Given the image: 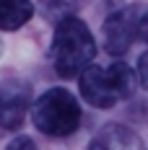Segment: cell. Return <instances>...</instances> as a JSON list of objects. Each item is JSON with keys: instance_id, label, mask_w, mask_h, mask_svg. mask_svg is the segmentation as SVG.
Segmentation results:
<instances>
[{"instance_id": "1", "label": "cell", "mask_w": 148, "mask_h": 150, "mask_svg": "<svg viewBox=\"0 0 148 150\" xmlns=\"http://www.w3.org/2000/svg\"><path fill=\"white\" fill-rule=\"evenodd\" d=\"M49 54L52 67L60 78L81 75V70H86L89 62L96 57V42L86 21H81L78 16H62L55 26Z\"/></svg>"}, {"instance_id": "2", "label": "cell", "mask_w": 148, "mask_h": 150, "mask_svg": "<svg viewBox=\"0 0 148 150\" xmlns=\"http://www.w3.org/2000/svg\"><path fill=\"white\" fill-rule=\"evenodd\" d=\"M78 88L83 101L94 109H112L114 104L135 93V73L125 62H112L107 67L91 65L78 75Z\"/></svg>"}, {"instance_id": "3", "label": "cell", "mask_w": 148, "mask_h": 150, "mask_svg": "<svg viewBox=\"0 0 148 150\" xmlns=\"http://www.w3.org/2000/svg\"><path fill=\"white\" fill-rule=\"evenodd\" d=\"M83 111L68 88H47L31 106V122L44 137H70L81 127Z\"/></svg>"}, {"instance_id": "4", "label": "cell", "mask_w": 148, "mask_h": 150, "mask_svg": "<svg viewBox=\"0 0 148 150\" xmlns=\"http://www.w3.org/2000/svg\"><path fill=\"white\" fill-rule=\"evenodd\" d=\"M143 5H125L117 8L104 18L102 23V34H104V49L112 54V57H122L133 42L138 39V23H140V16H143Z\"/></svg>"}, {"instance_id": "5", "label": "cell", "mask_w": 148, "mask_h": 150, "mask_svg": "<svg viewBox=\"0 0 148 150\" xmlns=\"http://www.w3.org/2000/svg\"><path fill=\"white\" fill-rule=\"evenodd\" d=\"M31 88L21 78H5L0 83V129L13 132L24 124L26 109H29Z\"/></svg>"}, {"instance_id": "6", "label": "cell", "mask_w": 148, "mask_h": 150, "mask_svg": "<svg viewBox=\"0 0 148 150\" xmlns=\"http://www.w3.org/2000/svg\"><path fill=\"white\" fill-rule=\"evenodd\" d=\"M89 150H143L140 137L125 124H107L94 137Z\"/></svg>"}, {"instance_id": "7", "label": "cell", "mask_w": 148, "mask_h": 150, "mask_svg": "<svg viewBox=\"0 0 148 150\" xmlns=\"http://www.w3.org/2000/svg\"><path fill=\"white\" fill-rule=\"evenodd\" d=\"M34 16L31 0H0V31H16Z\"/></svg>"}, {"instance_id": "8", "label": "cell", "mask_w": 148, "mask_h": 150, "mask_svg": "<svg viewBox=\"0 0 148 150\" xmlns=\"http://www.w3.org/2000/svg\"><path fill=\"white\" fill-rule=\"evenodd\" d=\"M5 150H36V145H34L31 137L18 135V137H13V140L8 142V148H5Z\"/></svg>"}, {"instance_id": "9", "label": "cell", "mask_w": 148, "mask_h": 150, "mask_svg": "<svg viewBox=\"0 0 148 150\" xmlns=\"http://www.w3.org/2000/svg\"><path fill=\"white\" fill-rule=\"evenodd\" d=\"M138 80L143 83V88H148V52H143L138 60Z\"/></svg>"}, {"instance_id": "10", "label": "cell", "mask_w": 148, "mask_h": 150, "mask_svg": "<svg viewBox=\"0 0 148 150\" xmlns=\"http://www.w3.org/2000/svg\"><path fill=\"white\" fill-rule=\"evenodd\" d=\"M138 36H140L143 42H148V8L143 11V16H140V23H138Z\"/></svg>"}]
</instances>
